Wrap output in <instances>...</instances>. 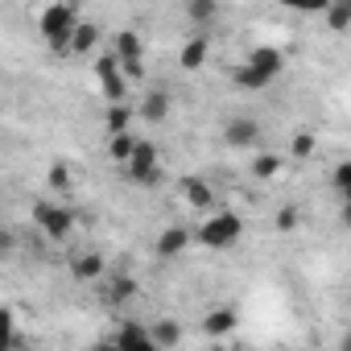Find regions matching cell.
Returning a JSON list of instances; mask_svg holds the SVG:
<instances>
[{"mask_svg": "<svg viewBox=\"0 0 351 351\" xmlns=\"http://www.w3.org/2000/svg\"><path fill=\"white\" fill-rule=\"evenodd\" d=\"M34 25L42 34V42L50 46V54L58 58H71V42H75V29L83 25V13L66 0H54V5H42L34 13Z\"/></svg>", "mask_w": 351, "mask_h": 351, "instance_id": "obj_1", "label": "cell"}, {"mask_svg": "<svg viewBox=\"0 0 351 351\" xmlns=\"http://www.w3.org/2000/svg\"><path fill=\"white\" fill-rule=\"evenodd\" d=\"M281 71H285V54H281L277 46H256V50L236 66L232 83H236L240 91H265Z\"/></svg>", "mask_w": 351, "mask_h": 351, "instance_id": "obj_2", "label": "cell"}, {"mask_svg": "<svg viewBox=\"0 0 351 351\" xmlns=\"http://www.w3.org/2000/svg\"><path fill=\"white\" fill-rule=\"evenodd\" d=\"M240 232H244V219L236 211H211L195 228V244L199 248H211V252H223V248H232L240 240Z\"/></svg>", "mask_w": 351, "mask_h": 351, "instance_id": "obj_3", "label": "cell"}, {"mask_svg": "<svg viewBox=\"0 0 351 351\" xmlns=\"http://www.w3.org/2000/svg\"><path fill=\"white\" fill-rule=\"evenodd\" d=\"M29 219H34V228H38L46 240H54V244H62V240L75 232V211H71L66 203H58V199H38L34 211H29Z\"/></svg>", "mask_w": 351, "mask_h": 351, "instance_id": "obj_4", "label": "cell"}, {"mask_svg": "<svg viewBox=\"0 0 351 351\" xmlns=\"http://www.w3.org/2000/svg\"><path fill=\"white\" fill-rule=\"evenodd\" d=\"M95 83H99V95L108 104H128V75H124V66L112 50L95 54Z\"/></svg>", "mask_w": 351, "mask_h": 351, "instance_id": "obj_5", "label": "cell"}, {"mask_svg": "<svg viewBox=\"0 0 351 351\" xmlns=\"http://www.w3.org/2000/svg\"><path fill=\"white\" fill-rule=\"evenodd\" d=\"M124 178H132V182H141V186H153V182L161 178V153H157V145H153V141H145V136H141V145H136L132 161L124 165Z\"/></svg>", "mask_w": 351, "mask_h": 351, "instance_id": "obj_6", "label": "cell"}, {"mask_svg": "<svg viewBox=\"0 0 351 351\" xmlns=\"http://www.w3.org/2000/svg\"><path fill=\"white\" fill-rule=\"evenodd\" d=\"M112 54L120 58L128 79H145V42H141L136 29H120L116 42H112Z\"/></svg>", "mask_w": 351, "mask_h": 351, "instance_id": "obj_7", "label": "cell"}, {"mask_svg": "<svg viewBox=\"0 0 351 351\" xmlns=\"http://www.w3.org/2000/svg\"><path fill=\"white\" fill-rule=\"evenodd\" d=\"M240 326V314L232 306H211L203 318H199V335L207 339H232V330Z\"/></svg>", "mask_w": 351, "mask_h": 351, "instance_id": "obj_8", "label": "cell"}, {"mask_svg": "<svg viewBox=\"0 0 351 351\" xmlns=\"http://www.w3.org/2000/svg\"><path fill=\"white\" fill-rule=\"evenodd\" d=\"M112 339L120 343V351H161L153 339V326H145V322H120V330Z\"/></svg>", "mask_w": 351, "mask_h": 351, "instance_id": "obj_9", "label": "cell"}, {"mask_svg": "<svg viewBox=\"0 0 351 351\" xmlns=\"http://www.w3.org/2000/svg\"><path fill=\"white\" fill-rule=\"evenodd\" d=\"M207 58H211V42H207V34L199 29V34H191V38L182 42V50H178V66L195 75V71L207 66Z\"/></svg>", "mask_w": 351, "mask_h": 351, "instance_id": "obj_10", "label": "cell"}, {"mask_svg": "<svg viewBox=\"0 0 351 351\" xmlns=\"http://www.w3.org/2000/svg\"><path fill=\"white\" fill-rule=\"evenodd\" d=\"M104 273H108V265H104L99 252L87 248V252H75V256H71V277H75V281H83V285H99Z\"/></svg>", "mask_w": 351, "mask_h": 351, "instance_id": "obj_11", "label": "cell"}, {"mask_svg": "<svg viewBox=\"0 0 351 351\" xmlns=\"http://www.w3.org/2000/svg\"><path fill=\"white\" fill-rule=\"evenodd\" d=\"M191 244H195V232H191V228H182V223H169V228L157 236V256L173 261V256H182Z\"/></svg>", "mask_w": 351, "mask_h": 351, "instance_id": "obj_12", "label": "cell"}, {"mask_svg": "<svg viewBox=\"0 0 351 351\" xmlns=\"http://www.w3.org/2000/svg\"><path fill=\"white\" fill-rule=\"evenodd\" d=\"M136 116H141L145 124H161V120L169 116V91H165V87H149L145 99L136 104Z\"/></svg>", "mask_w": 351, "mask_h": 351, "instance_id": "obj_13", "label": "cell"}, {"mask_svg": "<svg viewBox=\"0 0 351 351\" xmlns=\"http://www.w3.org/2000/svg\"><path fill=\"white\" fill-rule=\"evenodd\" d=\"M182 203H186L191 211H207V215H211V207H215V186H211L207 178H186V182H182Z\"/></svg>", "mask_w": 351, "mask_h": 351, "instance_id": "obj_14", "label": "cell"}, {"mask_svg": "<svg viewBox=\"0 0 351 351\" xmlns=\"http://www.w3.org/2000/svg\"><path fill=\"white\" fill-rule=\"evenodd\" d=\"M256 136H261V124H256L252 116H236V120H228V128H223V141H228L232 149H248V145H256Z\"/></svg>", "mask_w": 351, "mask_h": 351, "instance_id": "obj_15", "label": "cell"}, {"mask_svg": "<svg viewBox=\"0 0 351 351\" xmlns=\"http://www.w3.org/2000/svg\"><path fill=\"white\" fill-rule=\"evenodd\" d=\"M99 25L95 21H83L79 29H75V42H71V58H91V54H99Z\"/></svg>", "mask_w": 351, "mask_h": 351, "instance_id": "obj_16", "label": "cell"}, {"mask_svg": "<svg viewBox=\"0 0 351 351\" xmlns=\"http://www.w3.org/2000/svg\"><path fill=\"white\" fill-rule=\"evenodd\" d=\"M132 116H136L132 104H108V112H104V132H108V136L132 132Z\"/></svg>", "mask_w": 351, "mask_h": 351, "instance_id": "obj_17", "label": "cell"}, {"mask_svg": "<svg viewBox=\"0 0 351 351\" xmlns=\"http://www.w3.org/2000/svg\"><path fill=\"white\" fill-rule=\"evenodd\" d=\"M136 145H141V136H136V132H120V136H108V157H112V161L124 169V165L132 161Z\"/></svg>", "mask_w": 351, "mask_h": 351, "instance_id": "obj_18", "label": "cell"}, {"mask_svg": "<svg viewBox=\"0 0 351 351\" xmlns=\"http://www.w3.org/2000/svg\"><path fill=\"white\" fill-rule=\"evenodd\" d=\"M153 339H157L161 351L178 347V343H182V322H178V318H157V322H153Z\"/></svg>", "mask_w": 351, "mask_h": 351, "instance_id": "obj_19", "label": "cell"}, {"mask_svg": "<svg viewBox=\"0 0 351 351\" xmlns=\"http://www.w3.org/2000/svg\"><path fill=\"white\" fill-rule=\"evenodd\" d=\"M330 191H335L339 203H351V157L335 161V169H330Z\"/></svg>", "mask_w": 351, "mask_h": 351, "instance_id": "obj_20", "label": "cell"}, {"mask_svg": "<svg viewBox=\"0 0 351 351\" xmlns=\"http://www.w3.org/2000/svg\"><path fill=\"white\" fill-rule=\"evenodd\" d=\"M322 21H326L330 34H347L351 29V5H347V0H335V5L322 9Z\"/></svg>", "mask_w": 351, "mask_h": 351, "instance_id": "obj_21", "label": "cell"}, {"mask_svg": "<svg viewBox=\"0 0 351 351\" xmlns=\"http://www.w3.org/2000/svg\"><path fill=\"white\" fill-rule=\"evenodd\" d=\"M314 149H318V136H314L310 128H298V132L289 136V157H293V161H310Z\"/></svg>", "mask_w": 351, "mask_h": 351, "instance_id": "obj_22", "label": "cell"}, {"mask_svg": "<svg viewBox=\"0 0 351 351\" xmlns=\"http://www.w3.org/2000/svg\"><path fill=\"white\" fill-rule=\"evenodd\" d=\"M281 165H285V157H281V153H256L252 173H256V178H277Z\"/></svg>", "mask_w": 351, "mask_h": 351, "instance_id": "obj_23", "label": "cell"}, {"mask_svg": "<svg viewBox=\"0 0 351 351\" xmlns=\"http://www.w3.org/2000/svg\"><path fill=\"white\" fill-rule=\"evenodd\" d=\"M104 293H108V302H128V298L136 293V281H132V277H116V281L104 285Z\"/></svg>", "mask_w": 351, "mask_h": 351, "instance_id": "obj_24", "label": "cell"}, {"mask_svg": "<svg viewBox=\"0 0 351 351\" xmlns=\"http://www.w3.org/2000/svg\"><path fill=\"white\" fill-rule=\"evenodd\" d=\"M71 186H75L71 169H66L62 161H54V165H50V191H54V195H71Z\"/></svg>", "mask_w": 351, "mask_h": 351, "instance_id": "obj_25", "label": "cell"}, {"mask_svg": "<svg viewBox=\"0 0 351 351\" xmlns=\"http://www.w3.org/2000/svg\"><path fill=\"white\" fill-rule=\"evenodd\" d=\"M215 13H219V9L211 5V0H191V5H186V17H191L195 25H207Z\"/></svg>", "mask_w": 351, "mask_h": 351, "instance_id": "obj_26", "label": "cell"}, {"mask_svg": "<svg viewBox=\"0 0 351 351\" xmlns=\"http://www.w3.org/2000/svg\"><path fill=\"white\" fill-rule=\"evenodd\" d=\"M298 223H302V211L298 207H281L277 211V232H298Z\"/></svg>", "mask_w": 351, "mask_h": 351, "instance_id": "obj_27", "label": "cell"}, {"mask_svg": "<svg viewBox=\"0 0 351 351\" xmlns=\"http://www.w3.org/2000/svg\"><path fill=\"white\" fill-rule=\"evenodd\" d=\"M339 219H343V228H351V203H339Z\"/></svg>", "mask_w": 351, "mask_h": 351, "instance_id": "obj_28", "label": "cell"}, {"mask_svg": "<svg viewBox=\"0 0 351 351\" xmlns=\"http://www.w3.org/2000/svg\"><path fill=\"white\" fill-rule=\"evenodd\" d=\"M91 351H120V343H116V339H104V343H95Z\"/></svg>", "mask_w": 351, "mask_h": 351, "instance_id": "obj_29", "label": "cell"}, {"mask_svg": "<svg viewBox=\"0 0 351 351\" xmlns=\"http://www.w3.org/2000/svg\"><path fill=\"white\" fill-rule=\"evenodd\" d=\"M339 351H351V330H347V335L339 339Z\"/></svg>", "mask_w": 351, "mask_h": 351, "instance_id": "obj_30", "label": "cell"}, {"mask_svg": "<svg viewBox=\"0 0 351 351\" xmlns=\"http://www.w3.org/2000/svg\"><path fill=\"white\" fill-rule=\"evenodd\" d=\"M347 5H351V0H347Z\"/></svg>", "mask_w": 351, "mask_h": 351, "instance_id": "obj_31", "label": "cell"}]
</instances>
